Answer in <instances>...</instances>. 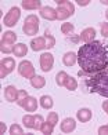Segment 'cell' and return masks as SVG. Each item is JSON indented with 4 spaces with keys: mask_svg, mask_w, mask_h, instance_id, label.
<instances>
[{
    "mask_svg": "<svg viewBox=\"0 0 108 135\" xmlns=\"http://www.w3.org/2000/svg\"><path fill=\"white\" fill-rule=\"evenodd\" d=\"M21 17V10L20 7H11L8 10V13L4 15L3 18V25H6L7 28H13L17 25V22L20 21Z\"/></svg>",
    "mask_w": 108,
    "mask_h": 135,
    "instance_id": "obj_5",
    "label": "cell"
},
{
    "mask_svg": "<svg viewBox=\"0 0 108 135\" xmlns=\"http://www.w3.org/2000/svg\"><path fill=\"white\" fill-rule=\"evenodd\" d=\"M105 18H107V20H108V10L105 11Z\"/></svg>",
    "mask_w": 108,
    "mask_h": 135,
    "instance_id": "obj_38",
    "label": "cell"
},
{
    "mask_svg": "<svg viewBox=\"0 0 108 135\" xmlns=\"http://www.w3.org/2000/svg\"><path fill=\"white\" fill-rule=\"evenodd\" d=\"M22 30L26 36H35L38 35L39 32V18L31 14L25 18V22H24V26H22Z\"/></svg>",
    "mask_w": 108,
    "mask_h": 135,
    "instance_id": "obj_4",
    "label": "cell"
},
{
    "mask_svg": "<svg viewBox=\"0 0 108 135\" xmlns=\"http://www.w3.org/2000/svg\"><path fill=\"white\" fill-rule=\"evenodd\" d=\"M47 121L51 123L53 126H56L57 123H58V114H57L56 112H50L49 116H47Z\"/></svg>",
    "mask_w": 108,
    "mask_h": 135,
    "instance_id": "obj_29",
    "label": "cell"
},
{
    "mask_svg": "<svg viewBox=\"0 0 108 135\" xmlns=\"http://www.w3.org/2000/svg\"><path fill=\"white\" fill-rule=\"evenodd\" d=\"M76 117L82 123H87V121L92 120V110H90L89 108H82V109L78 110Z\"/></svg>",
    "mask_w": 108,
    "mask_h": 135,
    "instance_id": "obj_13",
    "label": "cell"
},
{
    "mask_svg": "<svg viewBox=\"0 0 108 135\" xmlns=\"http://www.w3.org/2000/svg\"><path fill=\"white\" fill-rule=\"evenodd\" d=\"M75 128H76V123L71 117L64 119L61 121V124H60V130H61L64 134H71L72 131H75Z\"/></svg>",
    "mask_w": 108,
    "mask_h": 135,
    "instance_id": "obj_10",
    "label": "cell"
},
{
    "mask_svg": "<svg viewBox=\"0 0 108 135\" xmlns=\"http://www.w3.org/2000/svg\"><path fill=\"white\" fill-rule=\"evenodd\" d=\"M31 48L33 51H40L43 50V48H46V39L44 37H35L32 41H31Z\"/></svg>",
    "mask_w": 108,
    "mask_h": 135,
    "instance_id": "obj_16",
    "label": "cell"
},
{
    "mask_svg": "<svg viewBox=\"0 0 108 135\" xmlns=\"http://www.w3.org/2000/svg\"><path fill=\"white\" fill-rule=\"evenodd\" d=\"M15 68V61L14 58L11 57H6L2 59V64H0V77L4 79L6 76L8 75V73H11L14 70Z\"/></svg>",
    "mask_w": 108,
    "mask_h": 135,
    "instance_id": "obj_7",
    "label": "cell"
},
{
    "mask_svg": "<svg viewBox=\"0 0 108 135\" xmlns=\"http://www.w3.org/2000/svg\"><path fill=\"white\" fill-rule=\"evenodd\" d=\"M43 117H42L40 114H35V128L33 130H40L42 124H43Z\"/></svg>",
    "mask_w": 108,
    "mask_h": 135,
    "instance_id": "obj_31",
    "label": "cell"
},
{
    "mask_svg": "<svg viewBox=\"0 0 108 135\" xmlns=\"http://www.w3.org/2000/svg\"><path fill=\"white\" fill-rule=\"evenodd\" d=\"M100 2L103 3V4H108V0H100Z\"/></svg>",
    "mask_w": 108,
    "mask_h": 135,
    "instance_id": "obj_37",
    "label": "cell"
},
{
    "mask_svg": "<svg viewBox=\"0 0 108 135\" xmlns=\"http://www.w3.org/2000/svg\"><path fill=\"white\" fill-rule=\"evenodd\" d=\"M10 134H13V135H21V134H24V131H22V128L18 126V124H13L10 127Z\"/></svg>",
    "mask_w": 108,
    "mask_h": 135,
    "instance_id": "obj_30",
    "label": "cell"
},
{
    "mask_svg": "<svg viewBox=\"0 0 108 135\" xmlns=\"http://www.w3.org/2000/svg\"><path fill=\"white\" fill-rule=\"evenodd\" d=\"M18 73L22 76V77H25V79H31L35 76V66L31 62V61H21L20 62V66H18Z\"/></svg>",
    "mask_w": 108,
    "mask_h": 135,
    "instance_id": "obj_6",
    "label": "cell"
},
{
    "mask_svg": "<svg viewBox=\"0 0 108 135\" xmlns=\"http://www.w3.org/2000/svg\"><path fill=\"white\" fill-rule=\"evenodd\" d=\"M14 55L15 57H25L28 54V46L24 44V43H18V44L14 46Z\"/></svg>",
    "mask_w": 108,
    "mask_h": 135,
    "instance_id": "obj_19",
    "label": "cell"
},
{
    "mask_svg": "<svg viewBox=\"0 0 108 135\" xmlns=\"http://www.w3.org/2000/svg\"><path fill=\"white\" fill-rule=\"evenodd\" d=\"M17 40V35L14 32H11V30H8V32H4L2 35V44H8V46H14V43Z\"/></svg>",
    "mask_w": 108,
    "mask_h": 135,
    "instance_id": "obj_15",
    "label": "cell"
},
{
    "mask_svg": "<svg viewBox=\"0 0 108 135\" xmlns=\"http://www.w3.org/2000/svg\"><path fill=\"white\" fill-rule=\"evenodd\" d=\"M39 13H40V17L47 20V21H56L57 20V10L53 7H49V6L42 7L39 10Z\"/></svg>",
    "mask_w": 108,
    "mask_h": 135,
    "instance_id": "obj_9",
    "label": "cell"
},
{
    "mask_svg": "<svg viewBox=\"0 0 108 135\" xmlns=\"http://www.w3.org/2000/svg\"><path fill=\"white\" fill-rule=\"evenodd\" d=\"M76 55L78 64L87 75H93L108 66V46L98 40L80 46Z\"/></svg>",
    "mask_w": 108,
    "mask_h": 135,
    "instance_id": "obj_1",
    "label": "cell"
},
{
    "mask_svg": "<svg viewBox=\"0 0 108 135\" xmlns=\"http://www.w3.org/2000/svg\"><path fill=\"white\" fill-rule=\"evenodd\" d=\"M53 130H54V126L51 124V123H49V121L43 123V124H42V127H40L42 134H51Z\"/></svg>",
    "mask_w": 108,
    "mask_h": 135,
    "instance_id": "obj_28",
    "label": "cell"
},
{
    "mask_svg": "<svg viewBox=\"0 0 108 135\" xmlns=\"http://www.w3.org/2000/svg\"><path fill=\"white\" fill-rule=\"evenodd\" d=\"M22 123L26 128H35V116L31 114H25L22 117Z\"/></svg>",
    "mask_w": 108,
    "mask_h": 135,
    "instance_id": "obj_25",
    "label": "cell"
},
{
    "mask_svg": "<svg viewBox=\"0 0 108 135\" xmlns=\"http://www.w3.org/2000/svg\"><path fill=\"white\" fill-rule=\"evenodd\" d=\"M39 102H40V106L43 109H51L53 105H54V101H53V98L50 95H42Z\"/></svg>",
    "mask_w": 108,
    "mask_h": 135,
    "instance_id": "obj_21",
    "label": "cell"
},
{
    "mask_svg": "<svg viewBox=\"0 0 108 135\" xmlns=\"http://www.w3.org/2000/svg\"><path fill=\"white\" fill-rule=\"evenodd\" d=\"M67 79H68V75H67V73H65L64 70H62V72H58L57 76H56V83L60 85V87H62V85H65Z\"/></svg>",
    "mask_w": 108,
    "mask_h": 135,
    "instance_id": "obj_27",
    "label": "cell"
},
{
    "mask_svg": "<svg viewBox=\"0 0 108 135\" xmlns=\"http://www.w3.org/2000/svg\"><path fill=\"white\" fill-rule=\"evenodd\" d=\"M31 84H32V87L36 88V90H40V88H43L44 85H46V79L43 76H33L31 79Z\"/></svg>",
    "mask_w": 108,
    "mask_h": 135,
    "instance_id": "obj_18",
    "label": "cell"
},
{
    "mask_svg": "<svg viewBox=\"0 0 108 135\" xmlns=\"http://www.w3.org/2000/svg\"><path fill=\"white\" fill-rule=\"evenodd\" d=\"M57 20L64 21L69 18L71 15H74L75 13V6L72 2L68 0H57Z\"/></svg>",
    "mask_w": 108,
    "mask_h": 135,
    "instance_id": "obj_3",
    "label": "cell"
},
{
    "mask_svg": "<svg viewBox=\"0 0 108 135\" xmlns=\"http://www.w3.org/2000/svg\"><path fill=\"white\" fill-rule=\"evenodd\" d=\"M94 37H96V30L93 28H86V29H83L82 33H80V40L85 43V44L94 41Z\"/></svg>",
    "mask_w": 108,
    "mask_h": 135,
    "instance_id": "obj_11",
    "label": "cell"
},
{
    "mask_svg": "<svg viewBox=\"0 0 108 135\" xmlns=\"http://www.w3.org/2000/svg\"><path fill=\"white\" fill-rule=\"evenodd\" d=\"M24 10H40L42 8V2L40 0H24L21 3Z\"/></svg>",
    "mask_w": 108,
    "mask_h": 135,
    "instance_id": "obj_14",
    "label": "cell"
},
{
    "mask_svg": "<svg viewBox=\"0 0 108 135\" xmlns=\"http://www.w3.org/2000/svg\"><path fill=\"white\" fill-rule=\"evenodd\" d=\"M44 39H46V48H47V50H50V48H53L54 46H56V39H54V36L50 33L49 29L46 30Z\"/></svg>",
    "mask_w": 108,
    "mask_h": 135,
    "instance_id": "obj_23",
    "label": "cell"
},
{
    "mask_svg": "<svg viewBox=\"0 0 108 135\" xmlns=\"http://www.w3.org/2000/svg\"><path fill=\"white\" fill-rule=\"evenodd\" d=\"M76 61H78V55H76L75 52H72V51H69V52H67V54H64V57H62L64 65L68 66V68L74 66Z\"/></svg>",
    "mask_w": 108,
    "mask_h": 135,
    "instance_id": "obj_17",
    "label": "cell"
},
{
    "mask_svg": "<svg viewBox=\"0 0 108 135\" xmlns=\"http://www.w3.org/2000/svg\"><path fill=\"white\" fill-rule=\"evenodd\" d=\"M74 30H75V26H74V23H71V22H65L61 25V32L67 36H72Z\"/></svg>",
    "mask_w": 108,
    "mask_h": 135,
    "instance_id": "obj_24",
    "label": "cell"
},
{
    "mask_svg": "<svg viewBox=\"0 0 108 135\" xmlns=\"http://www.w3.org/2000/svg\"><path fill=\"white\" fill-rule=\"evenodd\" d=\"M28 98H29V95H28V93L25 90H20L18 91V98H17V103L20 106H22L24 108V105L26 103V101H28Z\"/></svg>",
    "mask_w": 108,
    "mask_h": 135,
    "instance_id": "obj_22",
    "label": "cell"
},
{
    "mask_svg": "<svg viewBox=\"0 0 108 135\" xmlns=\"http://www.w3.org/2000/svg\"><path fill=\"white\" fill-rule=\"evenodd\" d=\"M24 109H25L26 112H35V110L38 109V99H36L35 97H29L26 103L24 105Z\"/></svg>",
    "mask_w": 108,
    "mask_h": 135,
    "instance_id": "obj_20",
    "label": "cell"
},
{
    "mask_svg": "<svg viewBox=\"0 0 108 135\" xmlns=\"http://www.w3.org/2000/svg\"><path fill=\"white\" fill-rule=\"evenodd\" d=\"M76 4L80 6V7H85V6L90 4V0H76Z\"/></svg>",
    "mask_w": 108,
    "mask_h": 135,
    "instance_id": "obj_34",
    "label": "cell"
},
{
    "mask_svg": "<svg viewBox=\"0 0 108 135\" xmlns=\"http://www.w3.org/2000/svg\"><path fill=\"white\" fill-rule=\"evenodd\" d=\"M4 97L8 102H17L18 90L14 87V85H7V87L4 88Z\"/></svg>",
    "mask_w": 108,
    "mask_h": 135,
    "instance_id": "obj_12",
    "label": "cell"
},
{
    "mask_svg": "<svg viewBox=\"0 0 108 135\" xmlns=\"http://www.w3.org/2000/svg\"><path fill=\"white\" fill-rule=\"evenodd\" d=\"M98 134L100 135H107L108 134V126H101L98 128Z\"/></svg>",
    "mask_w": 108,
    "mask_h": 135,
    "instance_id": "obj_33",
    "label": "cell"
},
{
    "mask_svg": "<svg viewBox=\"0 0 108 135\" xmlns=\"http://www.w3.org/2000/svg\"><path fill=\"white\" fill-rule=\"evenodd\" d=\"M103 109H104V112L108 114V101H104L103 102Z\"/></svg>",
    "mask_w": 108,
    "mask_h": 135,
    "instance_id": "obj_36",
    "label": "cell"
},
{
    "mask_svg": "<svg viewBox=\"0 0 108 135\" xmlns=\"http://www.w3.org/2000/svg\"><path fill=\"white\" fill-rule=\"evenodd\" d=\"M83 85L89 93H97L101 97L108 98V66L103 70L93 73V76L85 77Z\"/></svg>",
    "mask_w": 108,
    "mask_h": 135,
    "instance_id": "obj_2",
    "label": "cell"
},
{
    "mask_svg": "<svg viewBox=\"0 0 108 135\" xmlns=\"http://www.w3.org/2000/svg\"><path fill=\"white\" fill-rule=\"evenodd\" d=\"M54 65V57L50 52H44L40 57V68L43 72H50Z\"/></svg>",
    "mask_w": 108,
    "mask_h": 135,
    "instance_id": "obj_8",
    "label": "cell"
},
{
    "mask_svg": "<svg viewBox=\"0 0 108 135\" xmlns=\"http://www.w3.org/2000/svg\"><path fill=\"white\" fill-rule=\"evenodd\" d=\"M6 130H7V127H6L4 123H0V134H4Z\"/></svg>",
    "mask_w": 108,
    "mask_h": 135,
    "instance_id": "obj_35",
    "label": "cell"
},
{
    "mask_svg": "<svg viewBox=\"0 0 108 135\" xmlns=\"http://www.w3.org/2000/svg\"><path fill=\"white\" fill-rule=\"evenodd\" d=\"M100 32L104 37H108V22H101L100 23Z\"/></svg>",
    "mask_w": 108,
    "mask_h": 135,
    "instance_id": "obj_32",
    "label": "cell"
},
{
    "mask_svg": "<svg viewBox=\"0 0 108 135\" xmlns=\"http://www.w3.org/2000/svg\"><path fill=\"white\" fill-rule=\"evenodd\" d=\"M65 87H67V90H69V91H75V90L78 88V81H76V79L68 76L67 81H65Z\"/></svg>",
    "mask_w": 108,
    "mask_h": 135,
    "instance_id": "obj_26",
    "label": "cell"
}]
</instances>
